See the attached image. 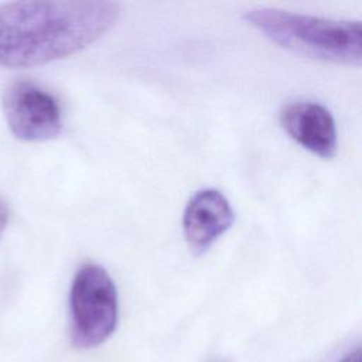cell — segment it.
<instances>
[{"label": "cell", "mask_w": 362, "mask_h": 362, "mask_svg": "<svg viewBox=\"0 0 362 362\" xmlns=\"http://www.w3.org/2000/svg\"><path fill=\"white\" fill-rule=\"evenodd\" d=\"M120 16L106 0H35L0 4V66L31 68L99 40Z\"/></svg>", "instance_id": "obj_1"}, {"label": "cell", "mask_w": 362, "mask_h": 362, "mask_svg": "<svg viewBox=\"0 0 362 362\" xmlns=\"http://www.w3.org/2000/svg\"><path fill=\"white\" fill-rule=\"evenodd\" d=\"M242 17L287 51L334 64L361 65V21L324 18L274 7H252Z\"/></svg>", "instance_id": "obj_2"}, {"label": "cell", "mask_w": 362, "mask_h": 362, "mask_svg": "<svg viewBox=\"0 0 362 362\" xmlns=\"http://www.w3.org/2000/svg\"><path fill=\"white\" fill-rule=\"evenodd\" d=\"M71 341L90 349L106 342L119 321V297L113 279L98 263L82 264L69 291Z\"/></svg>", "instance_id": "obj_3"}, {"label": "cell", "mask_w": 362, "mask_h": 362, "mask_svg": "<svg viewBox=\"0 0 362 362\" xmlns=\"http://www.w3.org/2000/svg\"><path fill=\"white\" fill-rule=\"evenodd\" d=\"M1 105L10 132L23 141H47L62 130L57 99L33 82L18 81L8 85Z\"/></svg>", "instance_id": "obj_4"}, {"label": "cell", "mask_w": 362, "mask_h": 362, "mask_svg": "<svg viewBox=\"0 0 362 362\" xmlns=\"http://www.w3.org/2000/svg\"><path fill=\"white\" fill-rule=\"evenodd\" d=\"M235 222V212L228 198L215 188L195 192L182 215V232L189 250L204 255Z\"/></svg>", "instance_id": "obj_5"}, {"label": "cell", "mask_w": 362, "mask_h": 362, "mask_svg": "<svg viewBox=\"0 0 362 362\" xmlns=\"http://www.w3.org/2000/svg\"><path fill=\"white\" fill-rule=\"evenodd\" d=\"M280 126L303 148L321 158L337 154V126L331 112L313 100L287 103L280 112Z\"/></svg>", "instance_id": "obj_6"}, {"label": "cell", "mask_w": 362, "mask_h": 362, "mask_svg": "<svg viewBox=\"0 0 362 362\" xmlns=\"http://www.w3.org/2000/svg\"><path fill=\"white\" fill-rule=\"evenodd\" d=\"M8 222V208L7 205L0 199V238L3 235V232L6 230Z\"/></svg>", "instance_id": "obj_7"}, {"label": "cell", "mask_w": 362, "mask_h": 362, "mask_svg": "<svg viewBox=\"0 0 362 362\" xmlns=\"http://www.w3.org/2000/svg\"><path fill=\"white\" fill-rule=\"evenodd\" d=\"M339 362H362V352H361V348L358 346L356 349L351 351V352L346 354Z\"/></svg>", "instance_id": "obj_8"}, {"label": "cell", "mask_w": 362, "mask_h": 362, "mask_svg": "<svg viewBox=\"0 0 362 362\" xmlns=\"http://www.w3.org/2000/svg\"><path fill=\"white\" fill-rule=\"evenodd\" d=\"M215 362H226V361H215Z\"/></svg>", "instance_id": "obj_9"}]
</instances>
